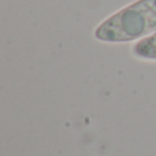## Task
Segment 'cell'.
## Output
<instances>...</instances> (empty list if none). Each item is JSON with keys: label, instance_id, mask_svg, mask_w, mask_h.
Segmentation results:
<instances>
[{"label": "cell", "instance_id": "cell-1", "mask_svg": "<svg viewBox=\"0 0 156 156\" xmlns=\"http://www.w3.org/2000/svg\"><path fill=\"white\" fill-rule=\"evenodd\" d=\"M156 32V0H138L104 21L94 32L107 43H126Z\"/></svg>", "mask_w": 156, "mask_h": 156}, {"label": "cell", "instance_id": "cell-2", "mask_svg": "<svg viewBox=\"0 0 156 156\" xmlns=\"http://www.w3.org/2000/svg\"><path fill=\"white\" fill-rule=\"evenodd\" d=\"M133 54L141 59L156 60V33L138 41L133 47Z\"/></svg>", "mask_w": 156, "mask_h": 156}]
</instances>
